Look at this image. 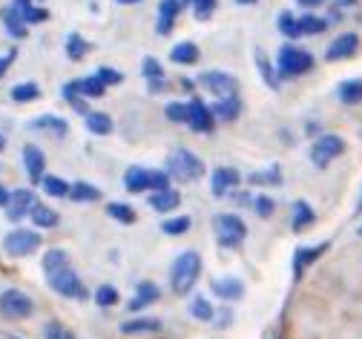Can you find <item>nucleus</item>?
Masks as SVG:
<instances>
[{
  "mask_svg": "<svg viewBox=\"0 0 362 339\" xmlns=\"http://www.w3.org/2000/svg\"><path fill=\"white\" fill-rule=\"evenodd\" d=\"M202 276V256L196 251H185L170 268V287H173V294L178 297H187L190 290L196 287Z\"/></svg>",
  "mask_w": 362,
  "mask_h": 339,
  "instance_id": "1",
  "label": "nucleus"
},
{
  "mask_svg": "<svg viewBox=\"0 0 362 339\" xmlns=\"http://www.w3.org/2000/svg\"><path fill=\"white\" fill-rule=\"evenodd\" d=\"M167 173H170V178H175V181L190 184V181H199V178L204 176V164H202V159H199L196 153H190V150H175V153H170V159H167Z\"/></svg>",
  "mask_w": 362,
  "mask_h": 339,
  "instance_id": "2",
  "label": "nucleus"
},
{
  "mask_svg": "<svg viewBox=\"0 0 362 339\" xmlns=\"http://www.w3.org/2000/svg\"><path fill=\"white\" fill-rule=\"evenodd\" d=\"M310 69H313V55L310 52L299 50V46H291V43L279 50V58H276V72L279 75L293 78V75H305Z\"/></svg>",
  "mask_w": 362,
  "mask_h": 339,
  "instance_id": "3",
  "label": "nucleus"
},
{
  "mask_svg": "<svg viewBox=\"0 0 362 339\" xmlns=\"http://www.w3.org/2000/svg\"><path fill=\"white\" fill-rule=\"evenodd\" d=\"M216 236H218L221 248H239L242 241L247 239V227H245V222L239 216L221 213V216H216Z\"/></svg>",
  "mask_w": 362,
  "mask_h": 339,
  "instance_id": "4",
  "label": "nucleus"
},
{
  "mask_svg": "<svg viewBox=\"0 0 362 339\" xmlns=\"http://www.w3.org/2000/svg\"><path fill=\"white\" fill-rule=\"evenodd\" d=\"M49 287L58 297H66V299H83L86 297V287L72 268H61V270L49 273Z\"/></svg>",
  "mask_w": 362,
  "mask_h": 339,
  "instance_id": "5",
  "label": "nucleus"
},
{
  "mask_svg": "<svg viewBox=\"0 0 362 339\" xmlns=\"http://www.w3.org/2000/svg\"><path fill=\"white\" fill-rule=\"evenodd\" d=\"M32 311H35V302H32V297L23 294V290L9 287L0 294V314L6 319H26V316H32Z\"/></svg>",
  "mask_w": 362,
  "mask_h": 339,
  "instance_id": "6",
  "label": "nucleus"
},
{
  "mask_svg": "<svg viewBox=\"0 0 362 339\" xmlns=\"http://www.w3.org/2000/svg\"><path fill=\"white\" fill-rule=\"evenodd\" d=\"M345 153V141L339 138V135H334V132H328V135H320L313 141V147H310V161L316 164V167H328L334 159H339Z\"/></svg>",
  "mask_w": 362,
  "mask_h": 339,
  "instance_id": "7",
  "label": "nucleus"
},
{
  "mask_svg": "<svg viewBox=\"0 0 362 339\" xmlns=\"http://www.w3.org/2000/svg\"><path fill=\"white\" fill-rule=\"evenodd\" d=\"M37 248H40V236H37L35 230L18 227V230H12L9 236H4V251H6L9 256H15V259L29 256V253H35Z\"/></svg>",
  "mask_w": 362,
  "mask_h": 339,
  "instance_id": "8",
  "label": "nucleus"
},
{
  "mask_svg": "<svg viewBox=\"0 0 362 339\" xmlns=\"http://www.w3.org/2000/svg\"><path fill=\"white\" fill-rule=\"evenodd\" d=\"M199 86L207 89L210 95H216V98H228V95H236L239 81L228 72H221V69H210V72L199 75Z\"/></svg>",
  "mask_w": 362,
  "mask_h": 339,
  "instance_id": "9",
  "label": "nucleus"
},
{
  "mask_svg": "<svg viewBox=\"0 0 362 339\" xmlns=\"http://www.w3.org/2000/svg\"><path fill=\"white\" fill-rule=\"evenodd\" d=\"M35 205H37V199H35V193H32V190H26V187L12 190V193H9V202H6V219L21 222V219L32 216Z\"/></svg>",
  "mask_w": 362,
  "mask_h": 339,
  "instance_id": "10",
  "label": "nucleus"
},
{
  "mask_svg": "<svg viewBox=\"0 0 362 339\" xmlns=\"http://www.w3.org/2000/svg\"><path fill=\"white\" fill-rule=\"evenodd\" d=\"M239 184H242V176H239V170H233V167H218V170H213V176H210L213 196H228V193H233Z\"/></svg>",
  "mask_w": 362,
  "mask_h": 339,
  "instance_id": "11",
  "label": "nucleus"
},
{
  "mask_svg": "<svg viewBox=\"0 0 362 339\" xmlns=\"http://www.w3.org/2000/svg\"><path fill=\"white\" fill-rule=\"evenodd\" d=\"M213 118H216L213 110H210L207 104H202L199 98L187 104V124H190V130H196V132H210V130H213Z\"/></svg>",
  "mask_w": 362,
  "mask_h": 339,
  "instance_id": "12",
  "label": "nucleus"
},
{
  "mask_svg": "<svg viewBox=\"0 0 362 339\" xmlns=\"http://www.w3.org/2000/svg\"><path fill=\"white\" fill-rule=\"evenodd\" d=\"M356 52H359V38L354 32H345L328 46V61H345V58H354Z\"/></svg>",
  "mask_w": 362,
  "mask_h": 339,
  "instance_id": "13",
  "label": "nucleus"
},
{
  "mask_svg": "<svg viewBox=\"0 0 362 339\" xmlns=\"http://www.w3.org/2000/svg\"><path fill=\"white\" fill-rule=\"evenodd\" d=\"M23 167H26L32 181H40L43 170H47V156H43L35 144H26V147H23Z\"/></svg>",
  "mask_w": 362,
  "mask_h": 339,
  "instance_id": "14",
  "label": "nucleus"
},
{
  "mask_svg": "<svg viewBox=\"0 0 362 339\" xmlns=\"http://www.w3.org/2000/svg\"><path fill=\"white\" fill-rule=\"evenodd\" d=\"M29 127L37 130V132H49L52 138H64L69 132V124L64 118H58V115H37Z\"/></svg>",
  "mask_w": 362,
  "mask_h": 339,
  "instance_id": "15",
  "label": "nucleus"
},
{
  "mask_svg": "<svg viewBox=\"0 0 362 339\" xmlns=\"http://www.w3.org/2000/svg\"><path fill=\"white\" fill-rule=\"evenodd\" d=\"M213 294H216L218 299H224V302H233V299H239V297L245 294V285H242V279H233V276L216 279V282H213Z\"/></svg>",
  "mask_w": 362,
  "mask_h": 339,
  "instance_id": "16",
  "label": "nucleus"
},
{
  "mask_svg": "<svg viewBox=\"0 0 362 339\" xmlns=\"http://www.w3.org/2000/svg\"><path fill=\"white\" fill-rule=\"evenodd\" d=\"M75 92H81L83 98H101V95L107 92V84L98 78V75H89V78H78L69 84Z\"/></svg>",
  "mask_w": 362,
  "mask_h": 339,
  "instance_id": "17",
  "label": "nucleus"
},
{
  "mask_svg": "<svg viewBox=\"0 0 362 339\" xmlns=\"http://www.w3.org/2000/svg\"><path fill=\"white\" fill-rule=\"evenodd\" d=\"M178 205H181V196H178L173 187H167V190H156L153 196H150V207L158 210V213H170V210H175Z\"/></svg>",
  "mask_w": 362,
  "mask_h": 339,
  "instance_id": "18",
  "label": "nucleus"
},
{
  "mask_svg": "<svg viewBox=\"0 0 362 339\" xmlns=\"http://www.w3.org/2000/svg\"><path fill=\"white\" fill-rule=\"evenodd\" d=\"M158 297H161V290H158L153 282H141L139 290H135V297L129 299V311H141V308L153 305Z\"/></svg>",
  "mask_w": 362,
  "mask_h": 339,
  "instance_id": "19",
  "label": "nucleus"
},
{
  "mask_svg": "<svg viewBox=\"0 0 362 339\" xmlns=\"http://www.w3.org/2000/svg\"><path fill=\"white\" fill-rule=\"evenodd\" d=\"M124 184L129 193H147L150 190V170L147 167H129L124 176Z\"/></svg>",
  "mask_w": 362,
  "mask_h": 339,
  "instance_id": "20",
  "label": "nucleus"
},
{
  "mask_svg": "<svg viewBox=\"0 0 362 339\" xmlns=\"http://www.w3.org/2000/svg\"><path fill=\"white\" fill-rule=\"evenodd\" d=\"M181 6L175 4V0H164V4L158 6V35H170L173 32V23L178 18Z\"/></svg>",
  "mask_w": 362,
  "mask_h": 339,
  "instance_id": "21",
  "label": "nucleus"
},
{
  "mask_svg": "<svg viewBox=\"0 0 362 339\" xmlns=\"http://www.w3.org/2000/svg\"><path fill=\"white\" fill-rule=\"evenodd\" d=\"M170 58H173V64L190 67V64H196V61H199V46H196V43H190V40L175 43V46H173V52H170Z\"/></svg>",
  "mask_w": 362,
  "mask_h": 339,
  "instance_id": "22",
  "label": "nucleus"
},
{
  "mask_svg": "<svg viewBox=\"0 0 362 339\" xmlns=\"http://www.w3.org/2000/svg\"><path fill=\"white\" fill-rule=\"evenodd\" d=\"M239 113H242V104H239L236 95H228V98H218V101H216V107H213V115H216V118H221V121H233V118H239Z\"/></svg>",
  "mask_w": 362,
  "mask_h": 339,
  "instance_id": "23",
  "label": "nucleus"
},
{
  "mask_svg": "<svg viewBox=\"0 0 362 339\" xmlns=\"http://www.w3.org/2000/svg\"><path fill=\"white\" fill-rule=\"evenodd\" d=\"M121 331H124L127 336H135V333H156V331H161V322L153 319V316H141V319H129V322H124Z\"/></svg>",
  "mask_w": 362,
  "mask_h": 339,
  "instance_id": "24",
  "label": "nucleus"
},
{
  "mask_svg": "<svg viewBox=\"0 0 362 339\" xmlns=\"http://www.w3.org/2000/svg\"><path fill=\"white\" fill-rule=\"evenodd\" d=\"M313 207L308 205V202H293V222H291V227H293V233H302V230H308L310 224H313Z\"/></svg>",
  "mask_w": 362,
  "mask_h": 339,
  "instance_id": "25",
  "label": "nucleus"
},
{
  "mask_svg": "<svg viewBox=\"0 0 362 339\" xmlns=\"http://www.w3.org/2000/svg\"><path fill=\"white\" fill-rule=\"evenodd\" d=\"M69 199L72 202H98L101 199V190L95 184L75 181V184H69Z\"/></svg>",
  "mask_w": 362,
  "mask_h": 339,
  "instance_id": "26",
  "label": "nucleus"
},
{
  "mask_svg": "<svg viewBox=\"0 0 362 339\" xmlns=\"http://www.w3.org/2000/svg\"><path fill=\"white\" fill-rule=\"evenodd\" d=\"M4 26H6V32H9L12 38H26V35H29V26H26V21L21 18V12H18L15 6H9V9L4 12Z\"/></svg>",
  "mask_w": 362,
  "mask_h": 339,
  "instance_id": "27",
  "label": "nucleus"
},
{
  "mask_svg": "<svg viewBox=\"0 0 362 339\" xmlns=\"http://www.w3.org/2000/svg\"><path fill=\"white\" fill-rule=\"evenodd\" d=\"M61 268H69V256H66V251H61V248H52V251H47L43 253V273H55V270H61Z\"/></svg>",
  "mask_w": 362,
  "mask_h": 339,
  "instance_id": "28",
  "label": "nucleus"
},
{
  "mask_svg": "<svg viewBox=\"0 0 362 339\" xmlns=\"http://www.w3.org/2000/svg\"><path fill=\"white\" fill-rule=\"evenodd\" d=\"M144 75H147V81H150V89H153V92H161V89L167 86L164 69L158 67V61H156V58H147V61H144Z\"/></svg>",
  "mask_w": 362,
  "mask_h": 339,
  "instance_id": "29",
  "label": "nucleus"
},
{
  "mask_svg": "<svg viewBox=\"0 0 362 339\" xmlns=\"http://www.w3.org/2000/svg\"><path fill=\"white\" fill-rule=\"evenodd\" d=\"M86 130L95 135H110L112 132V118L107 113H86Z\"/></svg>",
  "mask_w": 362,
  "mask_h": 339,
  "instance_id": "30",
  "label": "nucleus"
},
{
  "mask_svg": "<svg viewBox=\"0 0 362 339\" xmlns=\"http://www.w3.org/2000/svg\"><path fill=\"white\" fill-rule=\"evenodd\" d=\"M337 92H339L342 104H359L362 101V81H356V78L354 81H342Z\"/></svg>",
  "mask_w": 362,
  "mask_h": 339,
  "instance_id": "31",
  "label": "nucleus"
},
{
  "mask_svg": "<svg viewBox=\"0 0 362 339\" xmlns=\"http://www.w3.org/2000/svg\"><path fill=\"white\" fill-rule=\"evenodd\" d=\"M40 184H43V190H47L52 199H66L69 196V184L64 178H58V176H43Z\"/></svg>",
  "mask_w": 362,
  "mask_h": 339,
  "instance_id": "32",
  "label": "nucleus"
},
{
  "mask_svg": "<svg viewBox=\"0 0 362 339\" xmlns=\"http://www.w3.org/2000/svg\"><path fill=\"white\" fill-rule=\"evenodd\" d=\"M40 98V86L37 84H18L12 89V101L15 104H29V101H37Z\"/></svg>",
  "mask_w": 362,
  "mask_h": 339,
  "instance_id": "33",
  "label": "nucleus"
},
{
  "mask_svg": "<svg viewBox=\"0 0 362 339\" xmlns=\"http://www.w3.org/2000/svg\"><path fill=\"white\" fill-rule=\"evenodd\" d=\"M296 21H299V32L302 35H320V32H325L331 26L325 18H316V15H302Z\"/></svg>",
  "mask_w": 362,
  "mask_h": 339,
  "instance_id": "34",
  "label": "nucleus"
},
{
  "mask_svg": "<svg viewBox=\"0 0 362 339\" xmlns=\"http://www.w3.org/2000/svg\"><path fill=\"white\" fill-rule=\"evenodd\" d=\"M253 61H256V67H259V72H262V78H264V84L267 86H279V72H274V67H270V61L264 58V52H259L256 50V55H253Z\"/></svg>",
  "mask_w": 362,
  "mask_h": 339,
  "instance_id": "35",
  "label": "nucleus"
},
{
  "mask_svg": "<svg viewBox=\"0 0 362 339\" xmlns=\"http://www.w3.org/2000/svg\"><path fill=\"white\" fill-rule=\"evenodd\" d=\"M32 222L37 224V227H58V213L52 210V207H43V205H35V210H32Z\"/></svg>",
  "mask_w": 362,
  "mask_h": 339,
  "instance_id": "36",
  "label": "nucleus"
},
{
  "mask_svg": "<svg viewBox=\"0 0 362 339\" xmlns=\"http://www.w3.org/2000/svg\"><path fill=\"white\" fill-rule=\"evenodd\" d=\"M107 216L115 219V222H121V224H132L135 222V210L129 205H121V202H110L107 205Z\"/></svg>",
  "mask_w": 362,
  "mask_h": 339,
  "instance_id": "37",
  "label": "nucleus"
},
{
  "mask_svg": "<svg viewBox=\"0 0 362 339\" xmlns=\"http://www.w3.org/2000/svg\"><path fill=\"white\" fill-rule=\"evenodd\" d=\"M325 251H328V241H325V245H316V248H299V251H296V256H293V259H296V270L308 268L316 256H322Z\"/></svg>",
  "mask_w": 362,
  "mask_h": 339,
  "instance_id": "38",
  "label": "nucleus"
},
{
  "mask_svg": "<svg viewBox=\"0 0 362 339\" xmlns=\"http://www.w3.org/2000/svg\"><path fill=\"white\" fill-rule=\"evenodd\" d=\"M86 52H89V43H86L78 32H72V35L66 38V55H69L72 61H81Z\"/></svg>",
  "mask_w": 362,
  "mask_h": 339,
  "instance_id": "39",
  "label": "nucleus"
},
{
  "mask_svg": "<svg viewBox=\"0 0 362 339\" xmlns=\"http://www.w3.org/2000/svg\"><path fill=\"white\" fill-rule=\"evenodd\" d=\"M190 227H193L190 216H178V219H167V222L161 224V230H164V233H170V236H181V233H187Z\"/></svg>",
  "mask_w": 362,
  "mask_h": 339,
  "instance_id": "40",
  "label": "nucleus"
},
{
  "mask_svg": "<svg viewBox=\"0 0 362 339\" xmlns=\"http://www.w3.org/2000/svg\"><path fill=\"white\" fill-rule=\"evenodd\" d=\"M95 305H101V308L118 305V290H115L112 285H101V287L95 290Z\"/></svg>",
  "mask_w": 362,
  "mask_h": 339,
  "instance_id": "41",
  "label": "nucleus"
},
{
  "mask_svg": "<svg viewBox=\"0 0 362 339\" xmlns=\"http://www.w3.org/2000/svg\"><path fill=\"white\" fill-rule=\"evenodd\" d=\"M279 32L288 35V38H299V35H302V32H299V21H296L291 12H282V15H279Z\"/></svg>",
  "mask_w": 362,
  "mask_h": 339,
  "instance_id": "42",
  "label": "nucleus"
},
{
  "mask_svg": "<svg viewBox=\"0 0 362 339\" xmlns=\"http://www.w3.org/2000/svg\"><path fill=\"white\" fill-rule=\"evenodd\" d=\"M190 314H193L196 319H202V322H210V319L216 316V311H213V305H210L207 299H193V305H190Z\"/></svg>",
  "mask_w": 362,
  "mask_h": 339,
  "instance_id": "43",
  "label": "nucleus"
},
{
  "mask_svg": "<svg viewBox=\"0 0 362 339\" xmlns=\"http://www.w3.org/2000/svg\"><path fill=\"white\" fill-rule=\"evenodd\" d=\"M18 12H21V18L26 21V26H29V23H43V21L49 18V12H47V9H40V6H32V4H29L26 9H18Z\"/></svg>",
  "mask_w": 362,
  "mask_h": 339,
  "instance_id": "44",
  "label": "nucleus"
},
{
  "mask_svg": "<svg viewBox=\"0 0 362 339\" xmlns=\"http://www.w3.org/2000/svg\"><path fill=\"white\" fill-rule=\"evenodd\" d=\"M250 181L253 184H282V170L279 167H270V173H253Z\"/></svg>",
  "mask_w": 362,
  "mask_h": 339,
  "instance_id": "45",
  "label": "nucleus"
},
{
  "mask_svg": "<svg viewBox=\"0 0 362 339\" xmlns=\"http://www.w3.org/2000/svg\"><path fill=\"white\" fill-rule=\"evenodd\" d=\"M190 6H193V12H196L199 21H207L216 12V0H190Z\"/></svg>",
  "mask_w": 362,
  "mask_h": 339,
  "instance_id": "46",
  "label": "nucleus"
},
{
  "mask_svg": "<svg viewBox=\"0 0 362 339\" xmlns=\"http://www.w3.org/2000/svg\"><path fill=\"white\" fill-rule=\"evenodd\" d=\"M170 187V173L167 170H150V190H167Z\"/></svg>",
  "mask_w": 362,
  "mask_h": 339,
  "instance_id": "47",
  "label": "nucleus"
},
{
  "mask_svg": "<svg viewBox=\"0 0 362 339\" xmlns=\"http://www.w3.org/2000/svg\"><path fill=\"white\" fill-rule=\"evenodd\" d=\"M250 207H253L256 216H262V219H267L270 213H274V202H270L267 196H256V199L250 202Z\"/></svg>",
  "mask_w": 362,
  "mask_h": 339,
  "instance_id": "48",
  "label": "nucleus"
},
{
  "mask_svg": "<svg viewBox=\"0 0 362 339\" xmlns=\"http://www.w3.org/2000/svg\"><path fill=\"white\" fill-rule=\"evenodd\" d=\"M95 75H98L107 86H115V84H121V81H124V72H118V69H112V67H101Z\"/></svg>",
  "mask_w": 362,
  "mask_h": 339,
  "instance_id": "49",
  "label": "nucleus"
},
{
  "mask_svg": "<svg viewBox=\"0 0 362 339\" xmlns=\"http://www.w3.org/2000/svg\"><path fill=\"white\" fill-rule=\"evenodd\" d=\"M167 118L173 124H187V104H170L167 107Z\"/></svg>",
  "mask_w": 362,
  "mask_h": 339,
  "instance_id": "50",
  "label": "nucleus"
},
{
  "mask_svg": "<svg viewBox=\"0 0 362 339\" xmlns=\"http://www.w3.org/2000/svg\"><path fill=\"white\" fill-rule=\"evenodd\" d=\"M43 339H66V328L61 322H47V328H43Z\"/></svg>",
  "mask_w": 362,
  "mask_h": 339,
  "instance_id": "51",
  "label": "nucleus"
},
{
  "mask_svg": "<svg viewBox=\"0 0 362 339\" xmlns=\"http://www.w3.org/2000/svg\"><path fill=\"white\" fill-rule=\"evenodd\" d=\"M12 61H15V50H12L6 58H0V78L6 75V69H9V64H12Z\"/></svg>",
  "mask_w": 362,
  "mask_h": 339,
  "instance_id": "52",
  "label": "nucleus"
},
{
  "mask_svg": "<svg viewBox=\"0 0 362 339\" xmlns=\"http://www.w3.org/2000/svg\"><path fill=\"white\" fill-rule=\"evenodd\" d=\"M296 4H299V6H305V9H313V6H320L322 0H296Z\"/></svg>",
  "mask_w": 362,
  "mask_h": 339,
  "instance_id": "53",
  "label": "nucleus"
},
{
  "mask_svg": "<svg viewBox=\"0 0 362 339\" xmlns=\"http://www.w3.org/2000/svg\"><path fill=\"white\" fill-rule=\"evenodd\" d=\"M6 202H9V190L0 187V207H6Z\"/></svg>",
  "mask_w": 362,
  "mask_h": 339,
  "instance_id": "54",
  "label": "nucleus"
},
{
  "mask_svg": "<svg viewBox=\"0 0 362 339\" xmlns=\"http://www.w3.org/2000/svg\"><path fill=\"white\" fill-rule=\"evenodd\" d=\"M334 4H337V6H356L359 0H334Z\"/></svg>",
  "mask_w": 362,
  "mask_h": 339,
  "instance_id": "55",
  "label": "nucleus"
},
{
  "mask_svg": "<svg viewBox=\"0 0 362 339\" xmlns=\"http://www.w3.org/2000/svg\"><path fill=\"white\" fill-rule=\"evenodd\" d=\"M115 4H121V6H135V4H141V0H115Z\"/></svg>",
  "mask_w": 362,
  "mask_h": 339,
  "instance_id": "56",
  "label": "nucleus"
},
{
  "mask_svg": "<svg viewBox=\"0 0 362 339\" xmlns=\"http://www.w3.org/2000/svg\"><path fill=\"white\" fill-rule=\"evenodd\" d=\"M236 4H242V6H250V4H256V0H236Z\"/></svg>",
  "mask_w": 362,
  "mask_h": 339,
  "instance_id": "57",
  "label": "nucleus"
},
{
  "mask_svg": "<svg viewBox=\"0 0 362 339\" xmlns=\"http://www.w3.org/2000/svg\"><path fill=\"white\" fill-rule=\"evenodd\" d=\"M0 150H6V138L4 135H0Z\"/></svg>",
  "mask_w": 362,
  "mask_h": 339,
  "instance_id": "58",
  "label": "nucleus"
},
{
  "mask_svg": "<svg viewBox=\"0 0 362 339\" xmlns=\"http://www.w3.org/2000/svg\"><path fill=\"white\" fill-rule=\"evenodd\" d=\"M66 339H75V336H72V333H69V331H66Z\"/></svg>",
  "mask_w": 362,
  "mask_h": 339,
  "instance_id": "59",
  "label": "nucleus"
},
{
  "mask_svg": "<svg viewBox=\"0 0 362 339\" xmlns=\"http://www.w3.org/2000/svg\"><path fill=\"white\" fill-rule=\"evenodd\" d=\"M359 236H362V227H359Z\"/></svg>",
  "mask_w": 362,
  "mask_h": 339,
  "instance_id": "60",
  "label": "nucleus"
}]
</instances>
